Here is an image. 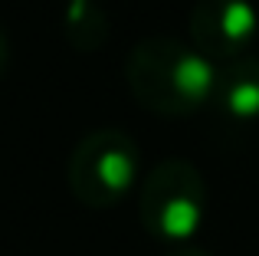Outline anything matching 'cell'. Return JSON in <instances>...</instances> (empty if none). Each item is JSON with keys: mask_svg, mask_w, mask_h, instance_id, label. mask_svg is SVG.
<instances>
[{"mask_svg": "<svg viewBox=\"0 0 259 256\" xmlns=\"http://www.w3.org/2000/svg\"><path fill=\"white\" fill-rule=\"evenodd\" d=\"M125 79L132 96L154 115H190L210 105L217 82V63L177 36H145L125 59Z\"/></svg>", "mask_w": 259, "mask_h": 256, "instance_id": "obj_1", "label": "cell"}, {"mask_svg": "<svg viewBox=\"0 0 259 256\" xmlns=\"http://www.w3.org/2000/svg\"><path fill=\"white\" fill-rule=\"evenodd\" d=\"M207 217V181L187 158H167L148 171L138 191V220L167 246L190 243Z\"/></svg>", "mask_w": 259, "mask_h": 256, "instance_id": "obj_2", "label": "cell"}, {"mask_svg": "<svg viewBox=\"0 0 259 256\" xmlns=\"http://www.w3.org/2000/svg\"><path fill=\"white\" fill-rule=\"evenodd\" d=\"M7 66H10V43H7V30H4V23H0V79H4Z\"/></svg>", "mask_w": 259, "mask_h": 256, "instance_id": "obj_7", "label": "cell"}, {"mask_svg": "<svg viewBox=\"0 0 259 256\" xmlns=\"http://www.w3.org/2000/svg\"><path fill=\"white\" fill-rule=\"evenodd\" d=\"M210 105L220 109L227 118H236V122L259 118V56L243 53V56L217 66Z\"/></svg>", "mask_w": 259, "mask_h": 256, "instance_id": "obj_5", "label": "cell"}, {"mask_svg": "<svg viewBox=\"0 0 259 256\" xmlns=\"http://www.w3.org/2000/svg\"><path fill=\"white\" fill-rule=\"evenodd\" d=\"M63 30H66V36H69L76 46L92 50L89 33H95L99 43L105 39V13L95 10L92 0H69V10H66V17H63Z\"/></svg>", "mask_w": 259, "mask_h": 256, "instance_id": "obj_6", "label": "cell"}, {"mask_svg": "<svg viewBox=\"0 0 259 256\" xmlns=\"http://www.w3.org/2000/svg\"><path fill=\"white\" fill-rule=\"evenodd\" d=\"M164 256H210V253L200 250V246H194V243H181V246H171Z\"/></svg>", "mask_w": 259, "mask_h": 256, "instance_id": "obj_8", "label": "cell"}, {"mask_svg": "<svg viewBox=\"0 0 259 256\" xmlns=\"http://www.w3.org/2000/svg\"><path fill=\"white\" fill-rule=\"evenodd\" d=\"M259 30V10L253 0H194L187 13L190 46L217 66L243 56Z\"/></svg>", "mask_w": 259, "mask_h": 256, "instance_id": "obj_4", "label": "cell"}, {"mask_svg": "<svg viewBox=\"0 0 259 256\" xmlns=\"http://www.w3.org/2000/svg\"><path fill=\"white\" fill-rule=\"evenodd\" d=\"M141 171L138 141L125 128H95L82 135L69 154V191L82 207L105 210L132 194Z\"/></svg>", "mask_w": 259, "mask_h": 256, "instance_id": "obj_3", "label": "cell"}]
</instances>
